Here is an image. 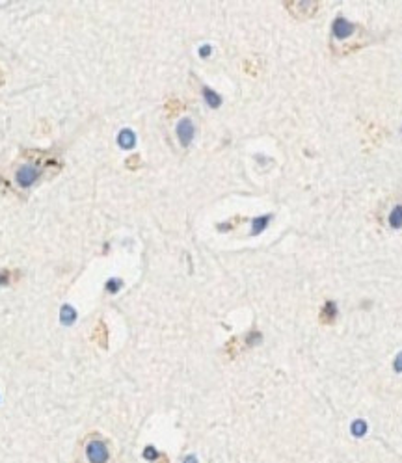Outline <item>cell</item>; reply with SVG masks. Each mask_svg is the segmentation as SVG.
I'll return each mask as SVG.
<instances>
[{
	"label": "cell",
	"instance_id": "cell-10",
	"mask_svg": "<svg viewBox=\"0 0 402 463\" xmlns=\"http://www.w3.org/2000/svg\"><path fill=\"white\" fill-rule=\"evenodd\" d=\"M73 320H75V311L69 305H64L62 307V322L64 324H71Z\"/></svg>",
	"mask_w": 402,
	"mask_h": 463
},
{
	"label": "cell",
	"instance_id": "cell-3",
	"mask_svg": "<svg viewBox=\"0 0 402 463\" xmlns=\"http://www.w3.org/2000/svg\"><path fill=\"white\" fill-rule=\"evenodd\" d=\"M194 123L188 119V117H185V119L179 121L177 125V138L179 141L183 143V145H190V141L194 139Z\"/></svg>",
	"mask_w": 402,
	"mask_h": 463
},
{
	"label": "cell",
	"instance_id": "cell-5",
	"mask_svg": "<svg viewBox=\"0 0 402 463\" xmlns=\"http://www.w3.org/2000/svg\"><path fill=\"white\" fill-rule=\"evenodd\" d=\"M118 143H119V147L121 149L134 147V143H136V136H134V132H132L131 129H123L121 132H119V136H118Z\"/></svg>",
	"mask_w": 402,
	"mask_h": 463
},
{
	"label": "cell",
	"instance_id": "cell-9",
	"mask_svg": "<svg viewBox=\"0 0 402 463\" xmlns=\"http://www.w3.org/2000/svg\"><path fill=\"white\" fill-rule=\"evenodd\" d=\"M350 430H352V436L355 437H363L365 434H367V422L365 420H354L352 422V426H350Z\"/></svg>",
	"mask_w": 402,
	"mask_h": 463
},
{
	"label": "cell",
	"instance_id": "cell-8",
	"mask_svg": "<svg viewBox=\"0 0 402 463\" xmlns=\"http://www.w3.org/2000/svg\"><path fill=\"white\" fill-rule=\"evenodd\" d=\"M389 225L395 227V229H401L402 227V205L395 207L389 214Z\"/></svg>",
	"mask_w": 402,
	"mask_h": 463
},
{
	"label": "cell",
	"instance_id": "cell-11",
	"mask_svg": "<svg viewBox=\"0 0 402 463\" xmlns=\"http://www.w3.org/2000/svg\"><path fill=\"white\" fill-rule=\"evenodd\" d=\"M333 318H335V303H326L322 320H324V322H333Z\"/></svg>",
	"mask_w": 402,
	"mask_h": 463
},
{
	"label": "cell",
	"instance_id": "cell-12",
	"mask_svg": "<svg viewBox=\"0 0 402 463\" xmlns=\"http://www.w3.org/2000/svg\"><path fill=\"white\" fill-rule=\"evenodd\" d=\"M143 456H145V458H147V460H151V462H153V460H155V458H157V450H155V448H153V446H147V448H145V450H143Z\"/></svg>",
	"mask_w": 402,
	"mask_h": 463
},
{
	"label": "cell",
	"instance_id": "cell-15",
	"mask_svg": "<svg viewBox=\"0 0 402 463\" xmlns=\"http://www.w3.org/2000/svg\"><path fill=\"white\" fill-rule=\"evenodd\" d=\"M10 283V274L8 272H0V285H8Z\"/></svg>",
	"mask_w": 402,
	"mask_h": 463
},
{
	"label": "cell",
	"instance_id": "cell-14",
	"mask_svg": "<svg viewBox=\"0 0 402 463\" xmlns=\"http://www.w3.org/2000/svg\"><path fill=\"white\" fill-rule=\"evenodd\" d=\"M106 287H108V290H110V292H116L118 288L121 287V281H116V279H112V281H110Z\"/></svg>",
	"mask_w": 402,
	"mask_h": 463
},
{
	"label": "cell",
	"instance_id": "cell-4",
	"mask_svg": "<svg viewBox=\"0 0 402 463\" xmlns=\"http://www.w3.org/2000/svg\"><path fill=\"white\" fill-rule=\"evenodd\" d=\"M354 24L352 23H348L346 19L339 17L333 21V24H331V32H333V36L337 37V39H346V37H350L352 34H354Z\"/></svg>",
	"mask_w": 402,
	"mask_h": 463
},
{
	"label": "cell",
	"instance_id": "cell-1",
	"mask_svg": "<svg viewBox=\"0 0 402 463\" xmlns=\"http://www.w3.org/2000/svg\"><path fill=\"white\" fill-rule=\"evenodd\" d=\"M86 462L88 463H108L110 462V450L108 445L101 437H90L84 445Z\"/></svg>",
	"mask_w": 402,
	"mask_h": 463
},
{
	"label": "cell",
	"instance_id": "cell-17",
	"mask_svg": "<svg viewBox=\"0 0 402 463\" xmlns=\"http://www.w3.org/2000/svg\"><path fill=\"white\" fill-rule=\"evenodd\" d=\"M185 463H197V462H196V458H194V456H188L187 460H185Z\"/></svg>",
	"mask_w": 402,
	"mask_h": 463
},
{
	"label": "cell",
	"instance_id": "cell-16",
	"mask_svg": "<svg viewBox=\"0 0 402 463\" xmlns=\"http://www.w3.org/2000/svg\"><path fill=\"white\" fill-rule=\"evenodd\" d=\"M211 50H213V48H211L209 45H205V46L199 48V54H201V58H207V56L211 54Z\"/></svg>",
	"mask_w": 402,
	"mask_h": 463
},
{
	"label": "cell",
	"instance_id": "cell-13",
	"mask_svg": "<svg viewBox=\"0 0 402 463\" xmlns=\"http://www.w3.org/2000/svg\"><path fill=\"white\" fill-rule=\"evenodd\" d=\"M393 367H395V370L397 372H402V352L395 357V363H393Z\"/></svg>",
	"mask_w": 402,
	"mask_h": 463
},
{
	"label": "cell",
	"instance_id": "cell-7",
	"mask_svg": "<svg viewBox=\"0 0 402 463\" xmlns=\"http://www.w3.org/2000/svg\"><path fill=\"white\" fill-rule=\"evenodd\" d=\"M270 218L272 216H259V218H255L252 222V234H259V232H262L264 229H266V225L270 223Z\"/></svg>",
	"mask_w": 402,
	"mask_h": 463
},
{
	"label": "cell",
	"instance_id": "cell-2",
	"mask_svg": "<svg viewBox=\"0 0 402 463\" xmlns=\"http://www.w3.org/2000/svg\"><path fill=\"white\" fill-rule=\"evenodd\" d=\"M38 179H39V169H36V167L30 166V164L19 167L17 173H15V181H17V185H19L21 188H30Z\"/></svg>",
	"mask_w": 402,
	"mask_h": 463
},
{
	"label": "cell",
	"instance_id": "cell-6",
	"mask_svg": "<svg viewBox=\"0 0 402 463\" xmlns=\"http://www.w3.org/2000/svg\"><path fill=\"white\" fill-rule=\"evenodd\" d=\"M203 97H205V102L211 108H218L222 104V97L216 92H213L211 88H203Z\"/></svg>",
	"mask_w": 402,
	"mask_h": 463
}]
</instances>
